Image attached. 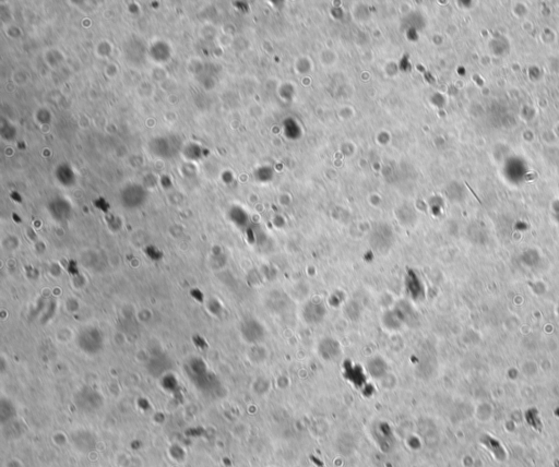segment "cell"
<instances>
[{
	"mask_svg": "<svg viewBox=\"0 0 559 467\" xmlns=\"http://www.w3.org/2000/svg\"><path fill=\"white\" fill-rule=\"evenodd\" d=\"M383 324L385 327H388V329H390V330H395V329H398V327H400L401 325H403L402 322H401V320L399 319V317L397 314H395L394 310L389 311L384 315Z\"/></svg>",
	"mask_w": 559,
	"mask_h": 467,
	"instance_id": "4fadbf2b",
	"label": "cell"
},
{
	"mask_svg": "<svg viewBox=\"0 0 559 467\" xmlns=\"http://www.w3.org/2000/svg\"><path fill=\"white\" fill-rule=\"evenodd\" d=\"M317 350L319 356L325 361H334L342 354L340 343L333 337H324L318 343Z\"/></svg>",
	"mask_w": 559,
	"mask_h": 467,
	"instance_id": "8992f818",
	"label": "cell"
},
{
	"mask_svg": "<svg viewBox=\"0 0 559 467\" xmlns=\"http://www.w3.org/2000/svg\"><path fill=\"white\" fill-rule=\"evenodd\" d=\"M240 334L244 341H246L248 344L258 345L259 343L265 340L266 332L265 325L260 321L249 318V319H246L241 323Z\"/></svg>",
	"mask_w": 559,
	"mask_h": 467,
	"instance_id": "7a4b0ae2",
	"label": "cell"
},
{
	"mask_svg": "<svg viewBox=\"0 0 559 467\" xmlns=\"http://www.w3.org/2000/svg\"><path fill=\"white\" fill-rule=\"evenodd\" d=\"M55 310H56V304L55 302H51V305H49V309L46 312V317H45V321L51 319L52 317H54V314H55Z\"/></svg>",
	"mask_w": 559,
	"mask_h": 467,
	"instance_id": "ffe728a7",
	"label": "cell"
},
{
	"mask_svg": "<svg viewBox=\"0 0 559 467\" xmlns=\"http://www.w3.org/2000/svg\"><path fill=\"white\" fill-rule=\"evenodd\" d=\"M163 385L166 390L171 391L173 389H176V379H174L172 376H165L164 377V380H163Z\"/></svg>",
	"mask_w": 559,
	"mask_h": 467,
	"instance_id": "2e32d148",
	"label": "cell"
},
{
	"mask_svg": "<svg viewBox=\"0 0 559 467\" xmlns=\"http://www.w3.org/2000/svg\"><path fill=\"white\" fill-rule=\"evenodd\" d=\"M77 344L84 354L97 355L104 349V335L97 327L88 326L79 333Z\"/></svg>",
	"mask_w": 559,
	"mask_h": 467,
	"instance_id": "6da1fadb",
	"label": "cell"
},
{
	"mask_svg": "<svg viewBox=\"0 0 559 467\" xmlns=\"http://www.w3.org/2000/svg\"><path fill=\"white\" fill-rule=\"evenodd\" d=\"M362 307H360L357 302L355 301H350L348 305L345 306L344 308V314H346V317L349 318L351 321H357L360 315H362Z\"/></svg>",
	"mask_w": 559,
	"mask_h": 467,
	"instance_id": "7c38bea8",
	"label": "cell"
},
{
	"mask_svg": "<svg viewBox=\"0 0 559 467\" xmlns=\"http://www.w3.org/2000/svg\"><path fill=\"white\" fill-rule=\"evenodd\" d=\"M4 467H24V466L18 459H10L6 462Z\"/></svg>",
	"mask_w": 559,
	"mask_h": 467,
	"instance_id": "d6986e66",
	"label": "cell"
},
{
	"mask_svg": "<svg viewBox=\"0 0 559 467\" xmlns=\"http://www.w3.org/2000/svg\"><path fill=\"white\" fill-rule=\"evenodd\" d=\"M190 296L194 298L196 301L201 302V304L205 301V294L200 290H198V288H192L190 291Z\"/></svg>",
	"mask_w": 559,
	"mask_h": 467,
	"instance_id": "e0dca14e",
	"label": "cell"
},
{
	"mask_svg": "<svg viewBox=\"0 0 559 467\" xmlns=\"http://www.w3.org/2000/svg\"><path fill=\"white\" fill-rule=\"evenodd\" d=\"M189 370L191 371L194 380L200 379V378L205 377L209 374V371H207V369H206V362L204 360H201L200 358H194V359L190 360Z\"/></svg>",
	"mask_w": 559,
	"mask_h": 467,
	"instance_id": "30bf717a",
	"label": "cell"
},
{
	"mask_svg": "<svg viewBox=\"0 0 559 467\" xmlns=\"http://www.w3.org/2000/svg\"><path fill=\"white\" fill-rule=\"evenodd\" d=\"M405 288H407L409 295L414 300L423 299L425 291L424 285L415 272L409 271L407 273V276H405Z\"/></svg>",
	"mask_w": 559,
	"mask_h": 467,
	"instance_id": "52a82bcc",
	"label": "cell"
},
{
	"mask_svg": "<svg viewBox=\"0 0 559 467\" xmlns=\"http://www.w3.org/2000/svg\"><path fill=\"white\" fill-rule=\"evenodd\" d=\"M388 364L382 357L376 356L370 358L366 365V370L374 379H382L388 374Z\"/></svg>",
	"mask_w": 559,
	"mask_h": 467,
	"instance_id": "ba28073f",
	"label": "cell"
},
{
	"mask_svg": "<svg viewBox=\"0 0 559 467\" xmlns=\"http://www.w3.org/2000/svg\"><path fill=\"white\" fill-rule=\"evenodd\" d=\"M194 342H195V344H196L197 346H199V347H201V346H206V340L204 339V337H201L200 335H196V336H194Z\"/></svg>",
	"mask_w": 559,
	"mask_h": 467,
	"instance_id": "44dd1931",
	"label": "cell"
},
{
	"mask_svg": "<svg viewBox=\"0 0 559 467\" xmlns=\"http://www.w3.org/2000/svg\"><path fill=\"white\" fill-rule=\"evenodd\" d=\"M8 407V400H4L2 399L1 402H0V419H1V422L4 425L6 422H10L11 420H13L16 418V415H17V410H16V407L11 403Z\"/></svg>",
	"mask_w": 559,
	"mask_h": 467,
	"instance_id": "8fae6325",
	"label": "cell"
},
{
	"mask_svg": "<svg viewBox=\"0 0 559 467\" xmlns=\"http://www.w3.org/2000/svg\"><path fill=\"white\" fill-rule=\"evenodd\" d=\"M104 400L101 393L97 391L90 389V387H84L80 392H79L76 397V404L78 405V409H80L84 411H93L97 410L103 406Z\"/></svg>",
	"mask_w": 559,
	"mask_h": 467,
	"instance_id": "277c9868",
	"label": "cell"
},
{
	"mask_svg": "<svg viewBox=\"0 0 559 467\" xmlns=\"http://www.w3.org/2000/svg\"><path fill=\"white\" fill-rule=\"evenodd\" d=\"M326 307L324 302L320 299H311L307 301L301 310V317H303L306 323L311 325H317L324 320L326 316Z\"/></svg>",
	"mask_w": 559,
	"mask_h": 467,
	"instance_id": "3957f363",
	"label": "cell"
},
{
	"mask_svg": "<svg viewBox=\"0 0 559 467\" xmlns=\"http://www.w3.org/2000/svg\"><path fill=\"white\" fill-rule=\"evenodd\" d=\"M68 272L69 274L72 275V276H77L79 275V267L76 261H70L68 264Z\"/></svg>",
	"mask_w": 559,
	"mask_h": 467,
	"instance_id": "ac0fdd59",
	"label": "cell"
},
{
	"mask_svg": "<svg viewBox=\"0 0 559 467\" xmlns=\"http://www.w3.org/2000/svg\"><path fill=\"white\" fill-rule=\"evenodd\" d=\"M395 311V314L398 315L399 319L402 322V324H414L417 323V314L416 311L413 309V307L411 306L409 302L407 301H401L399 305H397V307L393 309Z\"/></svg>",
	"mask_w": 559,
	"mask_h": 467,
	"instance_id": "9c48e42d",
	"label": "cell"
},
{
	"mask_svg": "<svg viewBox=\"0 0 559 467\" xmlns=\"http://www.w3.org/2000/svg\"><path fill=\"white\" fill-rule=\"evenodd\" d=\"M71 444L77 452L81 454H88L95 449L97 440L91 431L77 430L71 435Z\"/></svg>",
	"mask_w": 559,
	"mask_h": 467,
	"instance_id": "5b68a950",
	"label": "cell"
},
{
	"mask_svg": "<svg viewBox=\"0 0 559 467\" xmlns=\"http://www.w3.org/2000/svg\"><path fill=\"white\" fill-rule=\"evenodd\" d=\"M146 255L147 258H150L152 261H160L163 259V252L153 246H149L147 248Z\"/></svg>",
	"mask_w": 559,
	"mask_h": 467,
	"instance_id": "5bb4252c",
	"label": "cell"
},
{
	"mask_svg": "<svg viewBox=\"0 0 559 467\" xmlns=\"http://www.w3.org/2000/svg\"><path fill=\"white\" fill-rule=\"evenodd\" d=\"M207 310H209V312H211L212 315L219 316L222 311L221 302L217 299H214V298L209 300V302H207Z\"/></svg>",
	"mask_w": 559,
	"mask_h": 467,
	"instance_id": "9a60e30c",
	"label": "cell"
}]
</instances>
